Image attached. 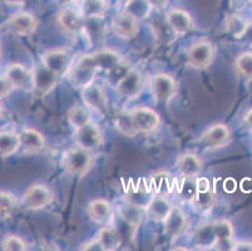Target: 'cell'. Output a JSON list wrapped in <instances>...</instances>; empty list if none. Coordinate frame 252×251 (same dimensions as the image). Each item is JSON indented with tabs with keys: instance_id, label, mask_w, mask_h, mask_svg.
Masks as SVG:
<instances>
[{
	"instance_id": "obj_1",
	"label": "cell",
	"mask_w": 252,
	"mask_h": 251,
	"mask_svg": "<svg viewBox=\"0 0 252 251\" xmlns=\"http://www.w3.org/2000/svg\"><path fill=\"white\" fill-rule=\"evenodd\" d=\"M94 158L91 151L81 148V147H74L69 148L63 156V165L64 170L72 176L84 177L93 167Z\"/></svg>"
},
{
	"instance_id": "obj_2",
	"label": "cell",
	"mask_w": 252,
	"mask_h": 251,
	"mask_svg": "<svg viewBox=\"0 0 252 251\" xmlns=\"http://www.w3.org/2000/svg\"><path fill=\"white\" fill-rule=\"evenodd\" d=\"M216 48L210 40H198L187 50V64L194 69H206L214 63Z\"/></svg>"
},
{
	"instance_id": "obj_3",
	"label": "cell",
	"mask_w": 252,
	"mask_h": 251,
	"mask_svg": "<svg viewBox=\"0 0 252 251\" xmlns=\"http://www.w3.org/2000/svg\"><path fill=\"white\" fill-rule=\"evenodd\" d=\"M54 200V193L44 183H34L23 193L22 204L28 210H42L49 206Z\"/></svg>"
},
{
	"instance_id": "obj_4",
	"label": "cell",
	"mask_w": 252,
	"mask_h": 251,
	"mask_svg": "<svg viewBox=\"0 0 252 251\" xmlns=\"http://www.w3.org/2000/svg\"><path fill=\"white\" fill-rule=\"evenodd\" d=\"M121 61H122V57L119 53L114 52V50L103 49L83 55L79 59V63L84 64L92 69H95L97 72L98 71L109 72V71H113L116 67H118Z\"/></svg>"
},
{
	"instance_id": "obj_5",
	"label": "cell",
	"mask_w": 252,
	"mask_h": 251,
	"mask_svg": "<svg viewBox=\"0 0 252 251\" xmlns=\"http://www.w3.org/2000/svg\"><path fill=\"white\" fill-rule=\"evenodd\" d=\"M151 91L156 102L168 103L177 94L178 84L168 73H156L151 82Z\"/></svg>"
},
{
	"instance_id": "obj_6",
	"label": "cell",
	"mask_w": 252,
	"mask_h": 251,
	"mask_svg": "<svg viewBox=\"0 0 252 251\" xmlns=\"http://www.w3.org/2000/svg\"><path fill=\"white\" fill-rule=\"evenodd\" d=\"M117 92L126 100L133 101L138 98L144 88L143 74L138 69H129L117 83Z\"/></svg>"
},
{
	"instance_id": "obj_7",
	"label": "cell",
	"mask_w": 252,
	"mask_h": 251,
	"mask_svg": "<svg viewBox=\"0 0 252 251\" xmlns=\"http://www.w3.org/2000/svg\"><path fill=\"white\" fill-rule=\"evenodd\" d=\"M59 75L53 73L44 64H38L32 71V91L39 97L49 94L58 84Z\"/></svg>"
},
{
	"instance_id": "obj_8",
	"label": "cell",
	"mask_w": 252,
	"mask_h": 251,
	"mask_svg": "<svg viewBox=\"0 0 252 251\" xmlns=\"http://www.w3.org/2000/svg\"><path fill=\"white\" fill-rule=\"evenodd\" d=\"M74 142L78 147L87 151H97L103 144V133L93 121L84 124L83 127L74 130Z\"/></svg>"
},
{
	"instance_id": "obj_9",
	"label": "cell",
	"mask_w": 252,
	"mask_h": 251,
	"mask_svg": "<svg viewBox=\"0 0 252 251\" xmlns=\"http://www.w3.org/2000/svg\"><path fill=\"white\" fill-rule=\"evenodd\" d=\"M40 61L57 75L68 74L72 68V54L67 49H49L40 55Z\"/></svg>"
},
{
	"instance_id": "obj_10",
	"label": "cell",
	"mask_w": 252,
	"mask_h": 251,
	"mask_svg": "<svg viewBox=\"0 0 252 251\" xmlns=\"http://www.w3.org/2000/svg\"><path fill=\"white\" fill-rule=\"evenodd\" d=\"M231 141V130L224 123H214L201 135L200 142L205 148L217 149L224 147Z\"/></svg>"
},
{
	"instance_id": "obj_11",
	"label": "cell",
	"mask_w": 252,
	"mask_h": 251,
	"mask_svg": "<svg viewBox=\"0 0 252 251\" xmlns=\"http://www.w3.org/2000/svg\"><path fill=\"white\" fill-rule=\"evenodd\" d=\"M81 98L83 105L89 110H95V112L103 113L108 109V97H107L104 88L99 84L92 83L86 88L81 89Z\"/></svg>"
},
{
	"instance_id": "obj_12",
	"label": "cell",
	"mask_w": 252,
	"mask_h": 251,
	"mask_svg": "<svg viewBox=\"0 0 252 251\" xmlns=\"http://www.w3.org/2000/svg\"><path fill=\"white\" fill-rule=\"evenodd\" d=\"M139 133H152L161 126V117L150 107H136L130 110Z\"/></svg>"
},
{
	"instance_id": "obj_13",
	"label": "cell",
	"mask_w": 252,
	"mask_h": 251,
	"mask_svg": "<svg viewBox=\"0 0 252 251\" xmlns=\"http://www.w3.org/2000/svg\"><path fill=\"white\" fill-rule=\"evenodd\" d=\"M38 24L39 22L35 15L28 11H20V13L14 14L6 22L9 31L19 36H32L36 31Z\"/></svg>"
},
{
	"instance_id": "obj_14",
	"label": "cell",
	"mask_w": 252,
	"mask_h": 251,
	"mask_svg": "<svg viewBox=\"0 0 252 251\" xmlns=\"http://www.w3.org/2000/svg\"><path fill=\"white\" fill-rule=\"evenodd\" d=\"M139 20L132 17L130 14L122 11L119 13L112 22V31L123 40H130L136 38L139 33Z\"/></svg>"
},
{
	"instance_id": "obj_15",
	"label": "cell",
	"mask_w": 252,
	"mask_h": 251,
	"mask_svg": "<svg viewBox=\"0 0 252 251\" xmlns=\"http://www.w3.org/2000/svg\"><path fill=\"white\" fill-rule=\"evenodd\" d=\"M58 25L62 32L70 36H75L82 33L84 29V18L81 14L79 9L64 8L58 14Z\"/></svg>"
},
{
	"instance_id": "obj_16",
	"label": "cell",
	"mask_w": 252,
	"mask_h": 251,
	"mask_svg": "<svg viewBox=\"0 0 252 251\" xmlns=\"http://www.w3.org/2000/svg\"><path fill=\"white\" fill-rule=\"evenodd\" d=\"M155 193L148 183L141 182V181H132L129 185L126 187L125 191V201L130 202V204L136 205V206L142 207V209H147L150 202L152 201Z\"/></svg>"
},
{
	"instance_id": "obj_17",
	"label": "cell",
	"mask_w": 252,
	"mask_h": 251,
	"mask_svg": "<svg viewBox=\"0 0 252 251\" xmlns=\"http://www.w3.org/2000/svg\"><path fill=\"white\" fill-rule=\"evenodd\" d=\"M166 22L173 33L178 36H186L193 31L194 22L189 11L183 9H171L166 14Z\"/></svg>"
},
{
	"instance_id": "obj_18",
	"label": "cell",
	"mask_w": 252,
	"mask_h": 251,
	"mask_svg": "<svg viewBox=\"0 0 252 251\" xmlns=\"http://www.w3.org/2000/svg\"><path fill=\"white\" fill-rule=\"evenodd\" d=\"M164 235L169 239H177L182 236L189 229V216L181 207L175 206L163 221Z\"/></svg>"
},
{
	"instance_id": "obj_19",
	"label": "cell",
	"mask_w": 252,
	"mask_h": 251,
	"mask_svg": "<svg viewBox=\"0 0 252 251\" xmlns=\"http://www.w3.org/2000/svg\"><path fill=\"white\" fill-rule=\"evenodd\" d=\"M215 201H216V195L212 191L208 179H197V192L193 200L189 202L194 210L200 211V213H207L214 209Z\"/></svg>"
},
{
	"instance_id": "obj_20",
	"label": "cell",
	"mask_w": 252,
	"mask_h": 251,
	"mask_svg": "<svg viewBox=\"0 0 252 251\" xmlns=\"http://www.w3.org/2000/svg\"><path fill=\"white\" fill-rule=\"evenodd\" d=\"M176 170L182 177L197 179L203 171V161L193 152H186L176 160Z\"/></svg>"
},
{
	"instance_id": "obj_21",
	"label": "cell",
	"mask_w": 252,
	"mask_h": 251,
	"mask_svg": "<svg viewBox=\"0 0 252 251\" xmlns=\"http://www.w3.org/2000/svg\"><path fill=\"white\" fill-rule=\"evenodd\" d=\"M95 74H97L95 69L89 68L78 62L77 64L72 66L70 71L68 72V78H69V83L73 88L83 89L92 83H94Z\"/></svg>"
},
{
	"instance_id": "obj_22",
	"label": "cell",
	"mask_w": 252,
	"mask_h": 251,
	"mask_svg": "<svg viewBox=\"0 0 252 251\" xmlns=\"http://www.w3.org/2000/svg\"><path fill=\"white\" fill-rule=\"evenodd\" d=\"M5 77L14 86V88L32 89V71L24 64H9L5 71Z\"/></svg>"
},
{
	"instance_id": "obj_23",
	"label": "cell",
	"mask_w": 252,
	"mask_h": 251,
	"mask_svg": "<svg viewBox=\"0 0 252 251\" xmlns=\"http://www.w3.org/2000/svg\"><path fill=\"white\" fill-rule=\"evenodd\" d=\"M118 216L122 220V222H125L130 229L132 227L138 229L143 222L144 217L147 216V214L142 207L136 206V205L130 204L128 201H123V204L118 206Z\"/></svg>"
},
{
	"instance_id": "obj_24",
	"label": "cell",
	"mask_w": 252,
	"mask_h": 251,
	"mask_svg": "<svg viewBox=\"0 0 252 251\" xmlns=\"http://www.w3.org/2000/svg\"><path fill=\"white\" fill-rule=\"evenodd\" d=\"M173 204L168 196H163V195H155L152 201L146 209V214L151 220L156 221V222H163L169 215V213L173 209Z\"/></svg>"
},
{
	"instance_id": "obj_25",
	"label": "cell",
	"mask_w": 252,
	"mask_h": 251,
	"mask_svg": "<svg viewBox=\"0 0 252 251\" xmlns=\"http://www.w3.org/2000/svg\"><path fill=\"white\" fill-rule=\"evenodd\" d=\"M20 136V147L28 153H39L45 148V138L34 128H23Z\"/></svg>"
},
{
	"instance_id": "obj_26",
	"label": "cell",
	"mask_w": 252,
	"mask_h": 251,
	"mask_svg": "<svg viewBox=\"0 0 252 251\" xmlns=\"http://www.w3.org/2000/svg\"><path fill=\"white\" fill-rule=\"evenodd\" d=\"M88 216L95 224H104L113 216V207L112 204L105 199L92 200L87 207Z\"/></svg>"
},
{
	"instance_id": "obj_27",
	"label": "cell",
	"mask_w": 252,
	"mask_h": 251,
	"mask_svg": "<svg viewBox=\"0 0 252 251\" xmlns=\"http://www.w3.org/2000/svg\"><path fill=\"white\" fill-rule=\"evenodd\" d=\"M148 185L151 186L155 195L163 196H169L176 187L175 179L167 171H158L151 175Z\"/></svg>"
},
{
	"instance_id": "obj_28",
	"label": "cell",
	"mask_w": 252,
	"mask_h": 251,
	"mask_svg": "<svg viewBox=\"0 0 252 251\" xmlns=\"http://www.w3.org/2000/svg\"><path fill=\"white\" fill-rule=\"evenodd\" d=\"M95 238L99 240V243L102 244L103 250L104 251H114L117 249H119V246L122 245V234L119 232V230L117 229L113 225H107V226H103L102 229L98 231L97 236Z\"/></svg>"
},
{
	"instance_id": "obj_29",
	"label": "cell",
	"mask_w": 252,
	"mask_h": 251,
	"mask_svg": "<svg viewBox=\"0 0 252 251\" xmlns=\"http://www.w3.org/2000/svg\"><path fill=\"white\" fill-rule=\"evenodd\" d=\"M214 222H203L197 227L193 234V243L200 249H212L216 243Z\"/></svg>"
},
{
	"instance_id": "obj_30",
	"label": "cell",
	"mask_w": 252,
	"mask_h": 251,
	"mask_svg": "<svg viewBox=\"0 0 252 251\" xmlns=\"http://www.w3.org/2000/svg\"><path fill=\"white\" fill-rule=\"evenodd\" d=\"M20 148L19 133L3 131L0 132V158L10 157Z\"/></svg>"
},
{
	"instance_id": "obj_31",
	"label": "cell",
	"mask_w": 252,
	"mask_h": 251,
	"mask_svg": "<svg viewBox=\"0 0 252 251\" xmlns=\"http://www.w3.org/2000/svg\"><path fill=\"white\" fill-rule=\"evenodd\" d=\"M108 9L107 0H82L79 11L84 19L88 18H103Z\"/></svg>"
},
{
	"instance_id": "obj_32",
	"label": "cell",
	"mask_w": 252,
	"mask_h": 251,
	"mask_svg": "<svg viewBox=\"0 0 252 251\" xmlns=\"http://www.w3.org/2000/svg\"><path fill=\"white\" fill-rule=\"evenodd\" d=\"M114 124H116L118 132L122 133L126 137L133 138L139 133L138 128L134 123L133 117L130 114V110L129 112H121V113L117 114L116 118H114Z\"/></svg>"
},
{
	"instance_id": "obj_33",
	"label": "cell",
	"mask_w": 252,
	"mask_h": 251,
	"mask_svg": "<svg viewBox=\"0 0 252 251\" xmlns=\"http://www.w3.org/2000/svg\"><path fill=\"white\" fill-rule=\"evenodd\" d=\"M152 9V5L148 3V0H128V1H126L123 11L130 14L132 17L142 22V20L150 18Z\"/></svg>"
},
{
	"instance_id": "obj_34",
	"label": "cell",
	"mask_w": 252,
	"mask_h": 251,
	"mask_svg": "<svg viewBox=\"0 0 252 251\" xmlns=\"http://www.w3.org/2000/svg\"><path fill=\"white\" fill-rule=\"evenodd\" d=\"M67 118L69 124L74 130L83 127L84 124L92 121L91 112L86 106H73L67 113Z\"/></svg>"
},
{
	"instance_id": "obj_35",
	"label": "cell",
	"mask_w": 252,
	"mask_h": 251,
	"mask_svg": "<svg viewBox=\"0 0 252 251\" xmlns=\"http://www.w3.org/2000/svg\"><path fill=\"white\" fill-rule=\"evenodd\" d=\"M249 22L244 17L238 15V14H232L228 15L224 20V28L230 36H232L236 39H241L247 29Z\"/></svg>"
},
{
	"instance_id": "obj_36",
	"label": "cell",
	"mask_w": 252,
	"mask_h": 251,
	"mask_svg": "<svg viewBox=\"0 0 252 251\" xmlns=\"http://www.w3.org/2000/svg\"><path fill=\"white\" fill-rule=\"evenodd\" d=\"M18 209V199L9 191H0V217H11Z\"/></svg>"
},
{
	"instance_id": "obj_37",
	"label": "cell",
	"mask_w": 252,
	"mask_h": 251,
	"mask_svg": "<svg viewBox=\"0 0 252 251\" xmlns=\"http://www.w3.org/2000/svg\"><path fill=\"white\" fill-rule=\"evenodd\" d=\"M235 68L244 79L252 80V53L245 52L238 55L235 61Z\"/></svg>"
},
{
	"instance_id": "obj_38",
	"label": "cell",
	"mask_w": 252,
	"mask_h": 251,
	"mask_svg": "<svg viewBox=\"0 0 252 251\" xmlns=\"http://www.w3.org/2000/svg\"><path fill=\"white\" fill-rule=\"evenodd\" d=\"M214 230L216 234V241H233L235 230L228 220H217L214 222ZM216 244V243H215Z\"/></svg>"
},
{
	"instance_id": "obj_39",
	"label": "cell",
	"mask_w": 252,
	"mask_h": 251,
	"mask_svg": "<svg viewBox=\"0 0 252 251\" xmlns=\"http://www.w3.org/2000/svg\"><path fill=\"white\" fill-rule=\"evenodd\" d=\"M182 179L183 182L178 187V192L183 200L191 202L197 192V179H192V177H182Z\"/></svg>"
},
{
	"instance_id": "obj_40",
	"label": "cell",
	"mask_w": 252,
	"mask_h": 251,
	"mask_svg": "<svg viewBox=\"0 0 252 251\" xmlns=\"http://www.w3.org/2000/svg\"><path fill=\"white\" fill-rule=\"evenodd\" d=\"M1 249L5 251H25L27 244L18 235H6L1 240Z\"/></svg>"
},
{
	"instance_id": "obj_41",
	"label": "cell",
	"mask_w": 252,
	"mask_h": 251,
	"mask_svg": "<svg viewBox=\"0 0 252 251\" xmlns=\"http://www.w3.org/2000/svg\"><path fill=\"white\" fill-rule=\"evenodd\" d=\"M79 250H83V251H104L103 250V246L102 244L99 243L97 238L92 239V240L87 241V243L82 244Z\"/></svg>"
},
{
	"instance_id": "obj_42",
	"label": "cell",
	"mask_w": 252,
	"mask_h": 251,
	"mask_svg": "<svg viewBox=\"0 0 252 251\" xmlns=\"http://www.w3.org/2000/svg\"><path fill=\"white\" fill-rule=\"evenodd\" d=\"M13 89H14V86L9 82V79L5 75L0 77V98H4V97L9 96Z\"/></svg>"
},
{
	"instance_id": "obj_43",
	"label": "cell",
	"mask_w": 252,
	"mask_h": 251,
	"mask_svg": "<svg viewBox=\"0 0 252 251\" xmlns=\"http://www.w3.org/2000/svg\"><path fill=\"white\" fill-rule=\"evenodd\" d=\"M232 251H252V243L250 241H240L233 244Z\"/></svg>"
},
{
	"instance_id": "obj_44",
	"label": "cell",
	"mask_w": 252,
	"mask_h": 251,
	"mask_svg": "<svg viewBox=\"0 0 252 251\" xmlns=\"http://www.w3.org/2000/svg\"><path fill=\"white\" fill-rule=\"evenodd\" d=\"M148 3L152 5V8L157 9H164L168 5L169 0H148Z\"/></svg>"
},
{
	"instance_id": "obj_45",
	"label": "cell",
	"mask_w": 252,
	"mask_h": 251,
	"mask_svg": "<svg viewBox=\"0 0 252 251\" xmlns=\"http://www.w3.org/2000/svg\"><path fill=\"white\" fill-rule=\"evenodd\" d=\"M245 41H246L247 44H251L252 45V23H249V25H247V29L246 32H245V34L242 36V38Z\"/></svg>"
},
{
	"instance_id": "obj_46",
	"label": "cell",
	"mask_w": 252,
	"mask_h": 251,
	"mask_svg": "<svg viewBox=\"0 0 252 251\" xmlns=\"http://www.w3.org/2000/svg\"><path fill=\"white\" fill-rule=\"evenodd\" d=\"M244 123H245V126L249 128V130L252 131V108H251V109L247 110L246 114H245Z\"/></svg>"
},
{
	"instance_id": "obj_47",
	"label": "cell",
	"mask_w": 252,
	"mask_h": 251,
	"mask_svg": "<svg viewBox=\"0 0 252 251\" xmlns=\"http://www.w3.org/2000/svg\"><path fill=\"white\" fill-rule=\"evenodd\" d=\"M4 3L9 4V5H23V4L25 3V0H3Z\"/></svg>"
},
{
	"instance_id": "obj_48",
	"label": "cell",
	"mask_w": 252,
	"mask_h": 251,
	"mask_svg": "<svg viewBox=\"0 0 252 251\" xmlns=\"http://www.w3.org/2000/svg\"><path fill=\"white\" fill-rule=\"evenodd\" d=\"M1 116H3V107L0 105V118H1Z\"/></svg>"
},
{
	"instance_id": "obj_49",
	"label": "cell",
	"mask_w": 252,
	"mask_h": 251,
	"mask_svg": "<svg viewBox=\"0 0 252 251\" xmlns=\"http://www.w3.org/2000/svg\"><path fill=\"white\" fill-rule=\"evenodd\" d=\"M126 1H128V0H126Z\"/></svg>"
}]
</instances>
